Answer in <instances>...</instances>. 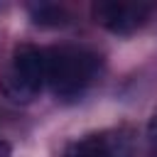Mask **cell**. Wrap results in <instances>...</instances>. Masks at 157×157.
Masks as SVG:
<instances>
[{"instance_id": "obj_1", "label": "cell", "mask_w": 157, "mask_h": 157, "mask_svg": "<svg viewBox=\"0 0 157 157\" xmlns=\"http://www.w3.org/2000/svg\"><path fill=\"white\" fill-rule=\"evenodd\" d=\"M47 52V86L59 98L83 93L101 69V56L86 47H52Z\"/></svg>"}, {"instance_id": "obj_2", "label": "cell", "mask_w": 157, "mask_h": 157, "mask_svg": "<svg viewBox=\"0 0 157 157\" xmlns=\"http://www.w3.org/2000/svg\"><path fill=\"white\" fill-rule=\"evenodd\" d=\"M47 83V52L34 44H20L12 52L10 69L0 78L2 93L12 103H29Z\"/></svg>"}, {"instance_id": "obj_3", "label": "cell", "mask_w": 157, "mask_h": 157, "mask_svg": "<svg viewBox=\"0 0 157 157\" xmlns=\"http://www.w3.org/2000/svg\"><path fill=\"white\" fill-rule=\"evenodd\" d=\"M152 7L145 2H123V0H101L91 5L93 20L113 34H132L150 17Z\"/></svg>"}, {"instance_id": "obj_4", "label": "cell", "mask_w": 157, "mask_h": 157, "mask_svg": "<svg viewBox=\"0 0 157 157\" xmlns=\"http://www.w3.org/2000/svg\"><path fill=\"white\" fill-rule=\"evenodd\" d=\"M64 157H130V140L123 132H93L74 140Z\"/></svg>"}, {"instance_id": "obj_5", "label": "cell", "mask_w": 157, "mask_h": 157, "mask_svg": "<svg viewBox=\"0 0 157 157\" xmlns=\"http://www.w3.org/2000/svg\"><path fill=\"white\" fill-rule=\"evenodd\" d=\"M29 17L39 27H64V25H69V12L64 7H59V5H52V2L32 5Z\"/></svg>"}, {"instance_id": "obj_6", "label": "cell", "mask_w": 157, "mask_h": 157, "mask_svg": "<svg viewBox=\"0 0 157 157\" xmlns=\"http://www.w3.org/2000/svg\"><path fill=\"white\" fill-rule=\"evenodd\" d=\"M147 137L152 145H157V113L150 118V125H147Z\"/></svg>"}, {"instance_id": "obj_7", "label": "cell", "mask_w": 157, "mask_h": 157, "mask_svg": "<svg viewBox=\"0 0 157 157\" xmlns=\"http://www.w3.org/2000/svg\"><path fill=\"white\" fill-rule=\"evenodd\" d=\"M0 157H12V147L5 140H0Z\"/></svg>"}]
</instances>
